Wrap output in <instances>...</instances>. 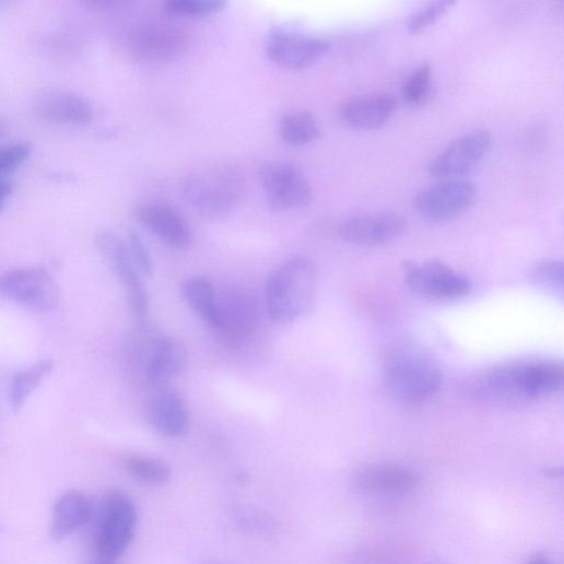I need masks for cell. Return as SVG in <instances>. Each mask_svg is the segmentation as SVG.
<instances>
[{
  "instance_id": "cell-30",
  "label": "cell",
  "mask_w": 564,
  "mask_h": 564,
  "mask_svg": "<svg viewBox=\"0 0 564 564\" xmlns=\"http://www.w3.org/2000/svg\"><path fill=\"white\" fill-rule=\"evenodd\" d=\"M455 5L454 2H434L413 12L407 20L406 27L410 34H419L435 25Z\"/></svg>"
},
{
  "instance_id": "cell-22",
  "label": "cell",
  "mask_w": 564,
  "mask_h": 564,
  "mask_svg": "<svg viewBox=\"0 0 564 564\" xmlns=\"http://www.w3.org/2000/svg\"><path fill=\"white\" fill-rule=\"evenodd\" d=\"M93 514L90 500L78 491L63 493L56 502L50 526V536L62 541L83 528Z\"/></svg>"
},
{
  "instance_id": "cell-31",
  "label": "cell",
  "mask_w": 564,
  "mask_h": 564,
  "mask_svg": "<svg viewBox=\"0 0 564 564\" xmlns=\"http://www.w3.org/2000/svg\"><path fill=\"white\" fill-rule=\"evenodd\" d=\"M28 143H14L0 146V178L17 171L31 156Z\"/></svg>"
},
{
  "instance_id": "cell-3",
  "label": "cell",
  "mask_w": 564,
  "mask_h": 564,
  "mask_svg": "<svg viewBox=\"0 0 564 564\" xmlns=\"http://www.w3.org/2000/svg\"><path fill=\"white\" fill-rule=\"evenodd\" d=\"M316 290V268L306 257H294L278 267L268 278L266 307L270 319L278 324L297 320L313 306Z\"/></svg>"
},
{
  "instance_id": "cell-29",
  "label": "cell",
  "mask_w": 564,
  "mask_h": 564,
  "mask_svg": "<svg viewBox=\"0 0 564 564\" xmlns=\"http://www.w3.org/2000/svg\"><path fill=\"white\" fill-rule=\"evenodd\" d=\"M433 80V71L430 64H421L407 78L402 96L411 106L421 105L430 95Z\"/></svg>"
},
{
  "instance_id": "cell-1",
  "label": "cell",
  "mask_w": 564,
  "mask_h": 564,
  "mask_svg": "<svg viewBox=\"0 0 564 564\" xmlns=\"http://www.w3.org/2000/svg\"><path fill=\"white\" fill-rule=\"evenodd\" d=\"M563 381L559 362H522L485 373L477 384V393L491 404L508 406L551 396L562 389Z\"/></svg>"
},
{
  "instance_id": "cell-17",
  "label": "cell",
  "mask_w": 564,
  "mask_h": 564,
  "mask_svg": "<svg viewBox=\"0 0 564 564\" xmlns=\"http://www.w3.org/2000/svg\"><path fill=\"white\" fill-rule=\"evenodd\" d=\"M146 414L151 425L163 436L180 438L190 431L189 408L180 393L169 386L155 389L148 401Z\"/></svg>"
},
{
  "instance_id": "cell-21",
  "label": "cell",
  "mask_w": 564,
  "mask_h": 564,
  "mask_svg": "<svg viewBox=\"0 0 564 564\" xmlns=\"http://www.w3.org/2000/svg\"><path fill=\"white\" fill-rule=\"evenodd\" d=\"M420 483L410 470L390 463H377L362 470L355 480L356 486L365 492L384 494H404Z\"/></svg>"
},
{
  "instance_id": "cell-23",
  "label": "cell",
  "mask_w": 564,
  "mask_h": 564,
  "mask_svg": "<svg viewBox=\"0 0 564 564\" xmlns=\"http://www.w3.org/2000/svg\"><path fill=\"white\" fill-rule=\"evenodd\" d=\"M180 290L187 303L215 330L219 310L212 281L204 275L190 277L183 282Z\"/></svg>"
},
{
  "instance_id": "cell-25",
  "label": "cell",
  "mask_w": 564,
  "mask_h": 564,
  "mask_svg": "<svg viewBox=\"0 0 564 564\" xmlns=\"http://www.w3.org/2000/svg\"><path fill=\"white\" fill-rule=\"evenodd\" d=\"M54 368L55 362L47 359L36 363L28 369L16 374L10 390V401L15 411L22 409L30 396L38 388L40 383L52 372Z\"/></svg>"
},
{
  "instance_id": "cell-7",
  "label": "cell",
  "mask_w": 564,
  "mask_h": 564,
  "mask_svg": "<svg viewBox=\"0 0 564 564\" xmlns=\"http://www.w3.org/2000/svg\"><path fill=\"white\" fill-rule=\"evenodd\" d=\"M267 202L274 211H291L308 207L313 189L305 173L289 162H269L258 174Z\"/></svg>"
},
{
  "instance_id": "cell-34",
  "label": "cell",
  "mask_w": 564,
  "mask_h": 564,
  "mask_svg": "<svg viewBox=\"0 0 564 564\" xmlns=\"http://www.w3.org/2000/svg\"><path fill=\"white\" fill-rule=\"evenodd\" d=\"M528 564H550L549 561L541 556V555H536L534 557H532L530 560V562Z\"/></svg>"
},
{
  "instance_id": "cell-8",
  "label": "cell",
  "mask_w": 564,
  "mask_h": 564,
  "mask_svg": "<svg viewBox=\"0 0 564 564\" xmlns=\"http://www.w3.org/2000/svg\"><path fill=\"white\" fill-rule=\"evenodd\" d=\"M0 296L35 313L52 312L59 290L52 275L42 268H23L0 275Z\"/></svg>"
},
{
  "instance_id": "cell-6",
  "label": "cell",
  "mask_w": 564,
  "mask_h": 564,
  "mask_svg": "<svg viewBox=\"0 0 564 564\" xmlns=\"http://www.w3.org/2000/svg\"><path fill=\"white\" fill-rule=\"evenodd\" d=\"M96 245L107 267L126 290L130 309L139 327L149 326L150 295L139 277L128 245L113 232L99 233Z\"/></svg>"
},
{
  "instance_id": "cell-32",
  "label": "cell",
  "mask_w": 564,
  "mask_h": 564,
  "mask_svg": "<svg viewBox=\"0 0 564 564\" xmlns=\"http://www.w3.org/2000/svg\"><path fill=\"white\" fill-rule=\"evenodd\" d=\"M128 248L133 262L141 272L152 277L154 272L153 259L145 243L138 233L131 231L128 234Z\"/></svg>"
},
{
  "instance_id": "cell-18",
  "label": "cell",
  "mask_w": 564,
  "mask_h": 564,
  "mask_svg": "<svg viewBox=\"0 0 564 564\" xmlns=\"http://www.w3.org/2000/svg\"><path fill=\"white\" fill-rule=\"evenodd\" d=\"M132 46L140 59L165 63L177 60L186 51L187 36L175 26L152 24L134 34Z\"/></svg>"
},
{
  "instance_id": "cell-4",
  "label": "cell",
  "mask_w": 564,
  "mask_h": 564,
  "mask_svg": "<svg viewBox=\"0 0 564 564\" xmlns=\"http://www.w3.org/2000/svg\"><path fill=\"white\" fill-rule=\"evenodd\" d=\"M132 337L127 357L136 376L155 389L169 386L187 365V351L179 341L156 333L148 327Z\"/></svg>"
},
{
  "instance_id": "cell-16",
  "label": "cell",
  "mask_w": 564,
  "mask_h": 564,
  "mask_svg": "<svg viewBox=\"0 0 564 564\" xmlns=\"http://www.w3.org/2000/svg\"><path fill=\"white\" fill-rule=\"evenodd\" d=\"M407 228V219L398 213L356 215L340 226L341 237L354 245L374 247L399 237Z\"/></svg>"
},
{
  "instance_id": "cell-11",
  "label": "cell",
  "mask_w": 564,
  "mask_h": 564,
  "mask_svg": "<svg viewBox=\"0 0 564 564\" xmlns=\"http://www.w3.org/2000/svg\"><path fill=\"white\" fill-rule=\"evenodd\" d=\"M478 188L468 180L448 179L426 189L414 198L418 214L431 222L442 223L457 219L475 202Z\"/></svg>"
},
{
  "instance_id": "cell-26",
  "label": "cell",
  "mask_w": 564,
  "mask_h": 564,
  "mask_svg": "<svg viewBox=\"0 0 564 564\" xmlns=\"http://www.w3.org/2000/svg\"><path fill=\"white\" fill-rule=\"evenodd\" d=\"M124 467L132 478L152 485L166 484L172 477L171 467L154 457L131 455L124 460Z\"/></svg>"
},
{
  "instance_id": "cell-24",
  "label": "cell",
  "mask_w": 564,
  "mask_h": 564,
  "mask_svg": "<svg viewBox=\"0 0 564 564\" xmlns=\"http://www.w3.org/2000/svg\"><path fill=\"white\" fill-rule=\"evenodd\" d=\"M279 131L282 140L293 148H303L314 143L321 132L317 118L309 111L285 115L280 120Z\"/></svg>"
},
{
  "instance_id": "cell-19",
  "label": "cell",
  "mask_w": 564,
  "mask_h": 564,
  "mask_svg": "<svg viewBox=\"0 0 564 564\" xmlns=\"http://www.w3.org/2000/svg\"><path fill=\"white\" fill-rule=\"evenodd\" d=\"M396 108L393 95L373 93L349 99L341 106L340 115L353 128L373 130L387 124Z\"/></svg>"
},
{
  "instance_id": "cell-5",
  "label": "cell",
  "mask_w": 564,
  "mask_h": 564,
  "mask_svg": "<svg viewBox=\"0 0 564 564\" xmlns=\"http://www.w3.org/2000/svg\"><path fill=\"white\" fill-rule=\"evenodd\" d=\"M246 190L243 174L233 166H219L191 175L184 183L188 204L203 219H227Z\"/></svg>"
},
{
  "instance_id": "cell-20",
  "label": "cell",
  "mask_w": 564,
  "mask_h": 564,
  "mask_svg": "<svg viewBox=\"0 0 564 564\" xmlns=\"http://www.w3.org/2000/svg\"><path fill=\"white\" fill-rule=\"evenodd\" d=\"M36 109L40 116L55 122L86 124L94 116L89 99L75 92L61 89L43 92L36 101Z\"/></svg>"
},
{
  "instance_id": "cell-28",
  "label": "cell",
  "mask_w": 564,
  "mask_h": 564,
  "mask_svg": "<svg viewBox=\"0 0 564 564\" xmlns=\"http://www.w3.org/2000/svg\"><path fill=\"white\" fill-rule=\"evenodd\" d=\"M225 7L226 3L216 0H169L164 12L174 17H205L223 11Z\"/></svg>"
},
{
  "instance_id": "cell-33",
  "label": "cell",
  "mask_w": 564,
  "mask_h": 564,
  "mask_svg": "<svg viewBox=\"0 0 564 564\" xmlns=\"http://www.w3.org/2000/svg\"><path fill=\"white\" fill-rule=\"evenodd\" d=\"M13 185L9 180L0 178V211L4 209L8 199L13 193Z\"/></svg>"
},
{
  "instance_id": "cell-10",
  "label": "cell",
  "mask_w": 564,
  "mask_h": 564,
  "mask_svg": "<svg viewBox=\"0 0 564 564\" xmlns=\"http://www.w3.org/2000/svg\"><path fill=\"white\" fill-rule=\"evenodd\" d=\"M137 525L134 504L120 493H110L101 508L95 544L102 557L121 555L132 540Z\"/></svg>"
},
{
  "instance_id": "cell-12",
  "label": "cell",
  "mask_w": 564,
  "mask_h": 564,
  "mask_svg": "<svg viewBox=\"0 0 564 564\" xmlns=\"http://www.w3.org/2000/svg\"><path fill=\"white\" fill-rule=\"evenodd\" d=\"M492 133L477 129L453 141L430 165L432 176L440 179H457L471 173L489 153Z\"/></svg>"
},
{
  "instance_id": "cell-13",
  "label": "cell",
  "mask_w": 564,
  "mask_h": 564,
  "mask_svg": "<svg viewBox=\"0 0 564 564\" xmlns=\"http://www.w3.org/2000/svg\"><path fill=\"white\" fill-rule=\"evenodd\" d=\"M331 44L322 38L277 31L266 42V55L275 66L286 70H304L330 50Z\"/></svg>"
},
{
  "instance_id": "cell-9",
  "label": "cell",
  "mask_w": 564,
  "mask_h": 564,
  "mask_svg": "<svg viewBox=\"0 0 564 564\" xmlns=\"http://www.w3.org/2000/svg\"><path fill=\"white\" fill-rule=\"evenodd\" d=\"M409 289L434 301H455L470 294L471 281L440 260L422 263L407 261L403 265Z\"/></svg>"
},
{
  "instance_id": "cell-2",
  "label": "cell",
  "mask_w": 564,
  "mask_h": 564,
  "mask_svg": "<svg viewBox=\"0 0 564 564\" xmlns=\"http://www.w3.org/2000/svg\"><path fill=\"white\" fill-rule=\"evenodd\" d=\"M383 369L389 392L408 403L430 400L444 383V373L433 353L411 340H397L386 348Z\"/></svg>"
},
{
  "instance_id": "cell-15",
  "label": "cell",
  "mask_w": 564,
  "mask_h": 564,
  "mask_svg": "<svg viewBox=\"0 0 564 564\" xmlns=\"http://www.w3.org/2000/svg\"><path fill=\"white\" fill-rule=\"evenodd\" d=\"M136 218L171 248L184 250L191 245L190 224L174 204L165 201L145 203L136 210Z\"/></svg>"
},
{
  "instance_id": "cell-35",
  "label": "cell",
  "mask_w": 564,
  "mask_h": 564,
  "mask_svg": "<svg viewBox=\"0 0 564 564\" xmlns=\"http://www.w3.org/2000/svg\"><path fill=\"white\" fill-rule=\"evenodd\" d=\"M90 564H115L113 559L102 557L99 560H95L91 562Z\"/></svg>"
},
{
  "instance_id": "cell-27",
  "label": "cell",
  "mask_w": 564,
  "mask_h": 564,
  "mask_svg": "<svg viewBox=\"0 0 564 564\" xmlns=\"http://www.w3.org/2000/svg\"><path fill=\"white\" fill-rule=\"evenodd\" d=\"M563 271L562 261L547 259L533 263L528 269L527 277L534 286L553 294L562 295L564 289Z\"/></svg>"
},
{
  "instance_id": "cell-14",
  "label": "cell",
  "mask_w": 564,
  "mask_h": 564,
  "mask_svg": "<svg viewBox=\"0 0 564 564\" xmlns=\"http://www.w3.org/2000/svg\"><path fill=\"white\" fill-rule=\"evenodd\" d=\"M219 325L215 331L230 348H239L257 330L258 308L255 299L246 293L231 292L218 301Z\"/></svg>"
}]
</instances>
